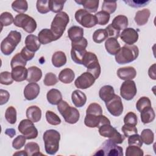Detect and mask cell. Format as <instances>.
Wrapping results in <instances>:
<instances>
[{"instance_id":"cell-1","label":"cell","mask_w":156,"mask_h":156,"mask_svg":"<svg viewBox=\"0 0 156 156\" xmlns=\"http://www.w3.org/2000/svg\"><path fill=\"white\" fill-rule=\"evenodd\" d=\"M43 139L46 152L49 155H55L59 149L60 133L54 129L47 130L43 134Z\"/></svg>"},{"instance_id":"cell-2","label":"cell","mask_w":156,"mask_h":156,"mask_svg":"<svg viewBox=\"0 0 156 156\" xmlns=\"http://www.w3.org/2000/svg\"><path fill=\"white\" fill-rule=\"evenodd\" d=\"M139 55V49L136 45L125 44L115 55V61L119 65L133 62Z\"/></svg>"},{"instance_id":"cell-3","label":"cell","mask_w":156,"mask_h":156,"mask_svg":"<svg viewBox=\"0 0 156 156\" xmlns=\"http://www.w3.org/2000/svg\"><path fill=\"white\" fill-rule=\"evenodd\" d=\"M69 21V17L66 12H60L55 15L51 24V30L56 40L62 36Z\"/></svg>"},{"instance_id":"cell-4","label":"cell","mask_w":156,"mask_h":156,"mask_svg":"<svg viewBox=\"0 0 156 156\" xmlns=\"http://www.w3.org/2000/svg\"><path fill=\"white\" fill-rule=\"evenodd\" d=\"M21 40V34L16 30H11L1 41V51L5 55H10Z\"/></svg>"},{"instance_id":"cell-5","label":"cell","mask_w":156,"mask_h":156,"mask_svg":"<svg viewBox=\"0 0 156 156\" xmlns=\"http://www.w3.org/2000/svg\"><path fill=\"white\" fill-rule=\"evenodd\" d=\"M57 109L65 121L71 124H76L80 118V113L78 110L70 106L66 101H62L57 105Z\"/></svg>"},{"instance_id":"cell-6","label":"cell","mask_w":156,"mask_h":156,"mask_svg":"<svg viewBox=\"0 0 156 156\" xmlns=\"http://www.w3.org/2000/svg\"><path fill=\"white\" fill-rule=\"evenodd\" d=\"M87 45L88 41L84 37L77 42H71V57L74 62L82 65L83 58L87 52L86 50Z\"/></svg>"},{"instance_id":"cell-7","label":"cell","mask_w":156,"mask_h":156,"mask_svg":"<svg viewBox=\"0 0 156 156\" xmlns=\"http://www.w3.org/2000/svg\"><path fill=\"white\" fill-rule=\"evenodd\" d=\"M13 24L18 27L23 28L24 31L31 34L37 29V23L31 16L25 13H20L14 18Z\"/></svg>"},{"instance_id":"cell-8","label":"cell","mask_w":156,"mask_h":156,"mask_svg":"<svg viewBox=\"0 0 156 156\" xmlns=\"http://www.w3.org/2000/svg\"><path fill=\"white\" fill-rule=\"evenodd\" d=\"M95 155H110L122 156L123 149L110 140H105L100 148L94 154Z\"/></svg>"},{"instance_id":"cell-9","label":"cell","mask_w":156,"mask_h":156,"mask_svg":"<svg viewBox=\"0 0 156 156\" xmlns=\"http://www.w3.org/2000/svg\"><path fill=\"white\" fill-rule=\"evenodd\" d=\"M99 134L115 143L116 144H121L125 140V136L121 135L111 124H104L99 127Z\"/></svg>"},{"instance_id":"cell-10","label":"cell","mask_w":156,"mask_h":156,"mask_svg":"<svg viewBox=\"0 0 156 156\" xmlns=\"http://www.w3.org/2000/svg\"><path fill=\"white\" fill-rule=\"evenodd\" d=\"M75 19L79 24L86 28L93 27L98 24L95 15L83 9H80L76 12Z\"/></svg>"},{"instance_id":"cell-11","label":"cell","mask_w":156,"mask_h":156,"mask_svg":"<svg viewBox=\"0 0 156 156\" xmlns=\"http://www.w3.org/2000/svg\"><path fill=\"white\" fill-rule=\"evenodd\" d=\"M18 130L27 140L35 139L38 136V130L34 124V122L29 119H24L21 121L18 124Z\"/></svg>"},{"instance_id":"cell-12","label":"cell","mask_w":156,"mask_h":156,"mask_svg":"<svg viewBox=\"0 0 156 156\" xmlns=\"http://www.w3.org/2000/svg\"><path fill=\"white\" fill-rule=\"evenodd\" d=\"M136 93L137 89L133 80H125L121 84L120 87V95L125 100H132L135 96Z\"/></svg>"},{"instance_id":"cell-13","label":"cell","mask_w":156,"mask_h":156,"mask_svg":"<svg viewBox=\"0 0 156 156\" xmlns=\"http://www.w3.org/2000/svg\"><path fill=\"white\" fill-rule=\"evenodd\" d=\"M105 103L106 108L108 112L114 116H120L124 110L121 98L117 94H115L113 98Z\"/></svg>"},{"instance_id":"cell-14","label":"cell","mask_w":156,"mask_h":156,"mask_svg":"<svg viewBox=\"0 0 156 156\" xmlns=\"http://www.w3.org/2000/svg\"><path fill=\"white\" fill-rule=\"evenodd\" d=\"M84 124L90 128H99L100 126L110 124V121L104 115H94L86 114L84 119Z\"/></svg>"},{"instance_id":"cell-15","label":"cell","mask_w":156,"mask_h":156,"mask_svg":"<svg viewBox=\"0 0 156 156\" xmlns=\"http://www.w3.org/2000/svg\"><path fill=\"white\" fill-rule=\"evenodd\" d=\"M95 78L88 72H85L79 76L75 80V86L79 89H87L91 87L95 82Z\"/></svg>"},{"instance_id":"cell-16","label":"cell","mask_w":156,"mask_h":156,"mask_svg":"<svg viewBox=\"0 0 156 156\" xmlns=\"http://www.w3.org/2000/svg\"><path fill=\"white\" fill-rule=\"evenodd\" d=\"M119 35L121 40L127 45H133L138 40V32L132 27L124 29Z\"/></svg>"},{"instance_id":"cell-17","label":"cell","mask_w":156,"mask_h":156,"mask_svg":"<svg viewBox=\"0 0 156 156\" xmlns=\"http://www.w3.org/2000/svg\"><path fill=\"white\" fill-rule=\"evenodd\" d=\"M40 91V86L37 83H29L24 89V96L26 100L32 101L37 98Z\"/></svg>"},{"instance_id":"cell-18","label":"cell","mask_w":156,"mask_h":156,"mask_svg":"<svg viewBox=\"0 0 156 156\" xmlns=\"http://www.w3.org/2000/svg\"><path fill=\"white\" fill-rule=\"evenodd\" d=\"M118 77L123 80L133 79L136 76V71L132 66H126L120 68L117 70Z\"/></svg>"},{"instance_id":"cell-19","label":"cell","mask_w":156,"mask_h":156,"mask_svg":"<svg viewBox=\"0 0 156 156\" xmlns=\"http://www.w3.org/2000/svg\"><path fill=\"white\" fill-rule=\"evenodd\" d=\"M83 32L82 27L73 26L68 30V36L71 42H77L83 38Z\"/></svg>"},{"instance_id":"cell-20","label":"cell","mask_w":156,"mask_h":156,"mask_svg":"<svg viewBox=\"0 0 156 156\" xmlns=\"http://www.w3.org/2000/svg\"><path fill=\"white\" fill-rule=\"evenodd\" d=\"M25 44L26 47L29 51L35 52L40 49L41 43L37 36L33 34H29L25 39Z\"/></svg>"},{"instance_id":"cell-21","label":"cell","mask_w":156,"mask_h":156,"mask_svg":"<svg viewBox=\"0 0 156 156\" xmlns=\"http://www.w3.org/2000/svg\"><path fill=\"white\" fill-rule=\"evenodd\" d=\"M105 48L109 54L115 55L119 51L121 46L117 39L110 37L105 42Z\"/></svg>"},{"instance_id":"cell-22","label":"cell","mask_w":156,"mask_h":156,"mask_svg":"<svg viewBox=\"0 0 156 156\" xmlns=\"http://www.w3.org/2000/svg\"><path fill=\"white\" fill-rule=\"evenodd\" d=\"M42 77L41 70L35 66H32L27 68V77L26 80L29 83L37 82Z\"/></svg>"},{"instance_id":"cell-23","label":"cell","mask_w":156,"mask_h":156,"mask_svg":"<svg viewBox=\"0 0 156 156\" xmlns=\"http://www.w3.org/2000/svg\"><path fill=\"white\" fill-rule=\"evenodd\" d=\"M151 12L148 9H144L136 12L134 21L138 26H143L146 24L150 17Z\"/></svg>"},{"instance_id":"cell-24","label":"cell","mask_w":156,"mask_h":156,"mask_svg":"<svg viewBox=\"0 0 156 156\" xmlns=\"http://www.w3.org/2000/svg\"><path fill=\"white\" fill-rule=\"evenodd\" d=\"M38 37L40 43L42 44H46L56 40L54 34L49 29H43L40 30L38 34Z\"/></svg>"},{"instance_id":"cell-25","label":"cell","mask_w":156,"mask_h":156,"mask_svg":"<svg viewBox=\"0 0 156 156\" xmlns=\"http://www.w3.org/2000/svg\"><path fill=\"white\" fill-rule=\"evenodd\" d=\"M12 76L16 82H22L27 79V69L25 66H17L12 69Z\"/></svg>"},{"instance_id":"cell-26","label":"cell","mask_w":156,"mask_h":156,"mask_svg":"<svg viewBox=\"0 0 156 156\" xmlns=\"http://www.w3.org/2000/svg\"><path fill=\"white\" fill-rule=\"evenodd\" d=\"M26 117L33 122H38L41 118V110L37 105H32L26 110Z\"/></svg>"},{"instance_id":"cell-27","label":"cell","mask_w":156,"mask_h":156,"mask_svg":"<svg viewBox=\"0 0 156 156\" xmlns=\"http://www.w3.org/2000/svg\"><path fill=\"white\" fill-rule=\"evenodd\" d=\"M71 99L76 107H82L86 104L87 96L80 90H76L72 93Z\"/></svg>"},{"instance_id":"cell-28","label":"cell","mask_w":156,"mask_h":156,"mask_svg":"<svg viewBox=\"0 0 156 156\" xmlns=\"http://www.w3.org/2000/svg\"><path fill=\"white\" fill-rule=\"evenodd\" d=\"M115 90L111 85H104L101 88L99 91V96L101 100L107 102L115 96Z\"/></svg>"},{"instance_id":"cell-29","label":"cell","mask_w":156,"mask_h":156,"mask_svg":"<svg viewBox=\"0 0 156 156\" xmlns=\"http://www.w3.org/2000/svg\"><path fill=\"white\" fill-rule=\"evenodd\" d=\"M46 98L49 104L52 105H58L62 101V95L58 90L52 88L47 93Z\"/></svg>"},{"instance_id":"cell-30","label":"cell","mask_w":156,"mask_h":156,"mask_svg":"<svg viewBox=\"0 0 156 156\" xmlns=\"http://www.w3.org/2000/svg\"><path fill=\"white\" fill-rule=\"evenodd\" d=\"M75 2L81 4L84 9L90 13H94L98 10L99 7V0H76Z\"/></svg>"},{"instance_id":"cell-31","label":"cell","mask_w":156,"mask_h":156,"mask_svg":"<svg viewBox=\"0 0 156 156\" xmlns=\"http://www.w3.org/2000/svg\"><path fill=\"white\" fill-rule=\"evenodd\" d=\"M155 117V114L152 107H147L140 112V118L143 124H149L152 122Z\"/></svg>"},{"instance_id":"cell-32","label":"cell","mask_w":156,"mask_h":156,"mask_svg":"<svg viewBox=\"0 0 156 156\" xmlns=\"http://www.w3.org/2000/svg\"><path fill=\"white\" fill-rule=\"evenodd\" d=\"M74 78L75 74L70 68H65L62 69L58 74V80L65 84L71 83Z\"/></svg>"},{"instance_id":"cell-33","label":"cell","mask_w":156,"mask_h":156,"mask_svg":"<svg viewBox=\"0 0 156 156\" xmlns=\"http://www.w3.org/2000/svg\"><path fill=\"white\" fill-rule=\"evenodd\" d=\"M129 22L128 18L125 15H119L115 16L112 23V26L115 29L121 30L127 28Z\"/></svg>"},{"instance_id":"cell-34","label":"cell","mask_w":156,"mask_h":156,"mask_svg":"<svg viewBox=\"0 0 156 156\" xmlns=\"http://www.w3.org/2000/svg\"><path fill=\"white\" fill-rule=\"evenodd\" d=\"M66 63V56L65 54L61 51L55 52L52 56V63L54 66L60 68L65 65Z\"/></svg>"},{"instance_id":"cell-35","label":"cell","mask_w":156,"mask_h":156,"mask_svg":"<svg viewBox=\"0 0 156 156\" xmlns=\"http://www.w3.org/2000/svg\"><path fill=\"white\" fill-rule=\"evenodd\" d=\"M86 68L87 69V72L91 73L94 76L95 79L99 78L101 74V69L98 58L90 63L86 66Z\"/></svg>"},{"instance_id":"cell-36","label":"cell","mask_w":156,"mask_h":156,"mask_svg":"<svg viewBox=\"0 0 156 156\" xmlns=\"http://www.w3.org/2000/svg\"><path fill=\"white\" fill-rule=\"evenodd\" d=\"M12 9L20 13H24L28 9L27 2L25 0H16L12 2Z\"/></svg>"},{"instance_id":"cell-37","label":"cell","mask_w":156,"mask_h":156,"mask_svg":"<svg viewBox=\"0 0 156 156\" xmlns=\"http://www.w3.org/2000/svg\"><path fill=\"white\" fill-rule=\"evenodd\" d=\"M24 150L28 156L43 155L41 154L40 149L38 144L35 142H29L24 147Z\"/></svg>"},{"instance_id":"cell-38","label":"cell","mask_w":156,"mask_h":156,"mask_svg":"<svg viewBox=\"0 0 156 156\" xmlns=\"http://www.w3.org/2000/svg\"><path fill=\"white\" fill-rule=\"evenodd\" d=\"M107 38L108 34L105 29H97L93 34V40L96 43H101Z\"/></svg>"},{"instance_id":"cell-39","label":"cell","mask_w":156,"mask_h":156,"mask_svg":"<svg viewBox=\"0 0 156 156\" xmlns=\"http://www.w3.org/2000/svg\"><path fill=\"white\" fill-rule=\"evenodd\" d=\"M140 136L143 142L146 145H150L154 142V134L149 129H145L143 130Z\"/></svg>"},{"instance_id":"cell-40","label":"cell","mask_w":156,"mask_h":156,"mask_svg":"<svg viewBox=\"0 0 156 156\" xmlns=\"http://www.w3.org/2000/svg\"><path fill=\"white\" fill-rule=\"evenodd\" d=\"M5 118L7 121L11 124H13L16 122V110L14 107L10 106L6 109Z\"/></svg>"},{"instance_id":"cell-41","label":"cell","mask_w":156,"mask_h":156,"mask_svg":"<svg viewBox=\"0 0 156 156\" xmlns=\"http://www.w3.org/2000/svg\"><path fill=\"white\" fill-rule=\"evenodd\" d=\"M27 61L22 57L21 53L16 54L11 60L10 66L12 69L17 66H26Z\"/></svg>"},{"instance_id":"cell-42","label":"cell","mask_w":156,"mask_h":156,"mask_svg":"<svg viewBox=\"0 0 156 156\" xmlns=\"http://www.w3.org/2000/svg\"><path fill=\"white\" fill-rule=\"evenodd\" d=\"M66 1H56V0H49V9L54 13H59L62 12L64 4Z\"/></svg>"},{"instance_id":"cell-43","label":"cell","mask_w":156,"mask_h":156,"mask_svg":"<svg viewBox=\"0 0 156 156\" xmlns=\"http://www.w3.org/2000/svg\"><path fill=\"white\" fill-rule=\"evenodd\" d=\"M14 18L11 13L8 12H4L1 14L0 22L2 26V28L3 26H8L12 24Z\"/></svg>"},{"instance_id":"cell-44","label":"cell","mask_w":156,"mask_h":156,"mask_svg":"<svg viewBox=\"0 0 156 156\" xmlns=\"http://www.w3.org/2000/svg\"><path fill=\"white\" fill-rule=\"evenodd\" d=\"M46 119L48 122L52 126H57L61 123V119L59 116L50 110H48L46 112Z\"/></svg>"},{"instance_id":"cell-45","label":"cell","mask_w":156,"mask_h":156,"mask_svg":"<svg viewBox=\"0 0 156 156\" xmlns=\"http://www.w3.org/2000/svg\"><path fill=\"white\" fill-rule=\"evenodd\" d=\"M94 15L97 19L98 24L99 25L104 26L107 24L109 22L110 15L109 13L105 12L99 11L98 13H96Z\"/></svg>"},{"instance_id":"cell-46","label":"cell","mask_w":156,"mask_h":156,"mask_svg":"<svg viewBox=\"0 0 156 156\" xmlns=\"http://www.w3.org/2000/svg\"><path fill=\"white\" fill-rule=\"evenodd\" d=\"M116 7L117 4L116 1H104L102 4V11L111 14L115 12Z\"/></svg>"},{"instance_id":"cell-47","label":"cell","mask_w":156,"mask_h":156,"mask_svg":"<svg viewBox=\"0 0 156 156\" xmlns=\"http://www.w3.org/2000/svg\"><path fill=\"white\" fill-rule=\"evenodd\" d=\"M144 155L143 151L138 146L129 145L126 149V156H143Z\"/></svg>"},{"instance_id":"cell-48","label":"cell","mask_w":156,"mask_h":156,"mask_svg":"<svg viewBox=\"0 0 156 156\" xmlns=\"http://www.w3.org/2000/svg\"><path fill=\"white\" fill-rule=\"evenodd\" d=\"M86 114L94 115H102V109L101 106L98 103L90 104L86 110Z\"/></svg>"},{"instance_id":"cell-49","label":"cell","mask_w":156,"mask_h":156,"mask_svg":"<svg viewBox=\"0 0 156 156\" xmlns=\"http://www.w3.org/2000/svg\"><path fill=\"white\" fill-rule=\"evenodd\" d=\"M48 0H38L36 7L38 12L41 14H45L50 11Z\"/></svg>"},{"instance_id":"cell-50","label":"cell","mask_w":156,"mask_h":156,"mask_svg":"<svg viewBox=\"0 0 156 156\" xmlns=\"http://www.w3.org/2000/svg\"><path fill=\"white\" fill-rule=\"evenodd\" d=\"M147 107H151V102L149 98L146 96H143L137 101L136 104V108L138 112H140L142 110Z\"/></svg>"},{"instance_id":"cell-51","label":"cell","mask_w":156,"mask_h":156,"mask_svg":"<svg viewBox=\"0 0 156 156\" xmlns=\"http://www.w3.org/2000/svg\"><path fill=\"white\" fill-rule=\"evenodd\" d=\"M124 122L125 124L136 126L138 123V118L136 115L132 112H128L124 118Z\"/></svg>"},{"instance_id":"cell-52","label":"cell","mask_w":156,"mask_h":156,"mask_svg":"<svg viewBox=\"0 0 156 156\" xmlns=\"http://www.w3.org/2000/svg\"><path fill=\"white\" fill-rule=\"evenodd\" d=\"M13 80L11 73L9 71H3L0 74V83L1 84L9 85L12 84Z\"/></svg>"},{"instance_id":"cell-53","label":"cell","mask_w":156,"mask_h":156,"mask_svg":"<svg viewBox=\"0 0 156 156\" xmlns=\"http://www.w3.org/2000/svg\"><path fill=\"white\" fill-rule=\"evenodd\" d=\"M43 82L46 86H53L58 82V79L55 74L48 73L44 76Z\"/></svg>"},{"instance_id":"cell-54","label":"cell","mask_w":156,"mask_h":156,"mask_svg":"<svg viewBox=\"0 0 156 156\" xmlns=\"http://www.w3.org/2000/svg\"><path fill=\"white\" fill-rule=\"evenodd\" d=\"M128 144L132 146H136L141 147L143 145V141L141 138L140 135L138 133L132 135L128 137Z\"/></svg>"},{"instance_id":"cell-55","label":"cell","mask_w":156,"mask_h":156,"mask_svg":"<svg viewBox=\"0 0 156 156\" xmlns=\"http://www.w3.org/2000/svg\"><path fill=\"white\" fill-rule=\"evenodd\" d=\"M26 140L27 139L26 136L23 135H20L17 136L13 140V142H12L13 147L16 150L20 149L24 146L26 143Z\"/></svg>"},{"instance_id":"cell-56","label":"cell","mask_w":156,"mask_h":156,"mask_svg":"<svg viewBox=\"0 0 156 156\" xmlns=\"http://www.w3.org/2000/svg\"><path fill=\"white\" fill-rule=\"evenodd\" d=\"M121 130L125 137H129L132 135L138 133V130L135 126L124 124V125L122 126Z\"/></svg>"},{"instance_id":"cell-57","label":"cell","mask_w":156,"mask_h":156,"mask_svg":"<svg viewBox=\"0 0 156 156\" xmlns=\"http://www.w3.org/2000/svg\"><path fill=\"white\" fill-rule=\"evenodd\" d=\"M126 4L129 6L134 8L143 7L149 4L151 1H134V0H124L123 1Z\"/></svg>"},{"instance_id":"cell-58","label":"cell","mask_w":156,"mask_h":156,"mask_svg":"<svg viewBox=\"0 0 156 156\" xmlns=\"http://www.w3.org/2000/svg\"><path fill=\"white\" fill-rule=\"evenodd\" d=\"M105 30L107 32L108 37L115 38L116 39H118V38L119 37L120 35V30L115 29L114 27L112 26V24H109L106 27Z\"/></svg>"},{"instance_id":"cell-59","label":"cell","mask_w":156,"mask_h":156,"mask_svg":"<svg viewBox=\"0 0 156 156\" xmlns=\"http://www.w3.org/2000/svg\"><path fill=\"white\" fill-rule=\"evenodd\" d=\"M20 53L23 58L27 62L31 60L35 56V52L29 51L26 46L23 48Z\"/></svg>"},{"instance_id":"cell-60","label":"cell","mask_w":156,"mask_h":156,"mask_svg":"<svg viewBox=\"0 0 156 156\" xmlns=\"http://www.w3.org/2000/svg\"><path fill=\"white\" fill-rule=\"evenodd\" d=\"M10 98V94L8 91L1 89L0 90V105H2L6 104Z\"/></svg>"},{"instance_id":"cell-61","label":"cell","mask_w":156,"mask_h":156,"mask_svg":"<svg viewBox=\"0 0 156 156\" xmlns=\"http://www.w3.org/2000/svg\"><path fill=\"white\" fill-rule=\"evenodd\" d=\"M155 63H154L151 65L148 70L149 76L153 80L156 79V74H155Z\"/></svg>"},{"instance_id":"cell-62","label":"cell","mask_w":156,"mask_h":156,"mask_svg":"<svg viewBox=\"0 0 156 156\" xmlns=\"http://www.w3.org/2000/svg\"><path fill=\"white\" fill-rule=\"evenodd\" d=\"M5 133L7 135H8L10 138L13 137V136L15 135V134H16L15 130L13 129H6Z\"/></svg>"},{"instance_id":"cell-63","label":"cell","mask_w":156,"mask_h":156,"mask_svg":"<svg viewBox=\"0 0 156 156\" xmlns=\"http://www.w3.org/2000/svg\"><path fill=\"white\" fill-rule=\"evenodd\" d=\"M23 155V156H27V154L25 151V150L24 151H20V152H15V154H13V155Z\"/></svg>"}]
</instances>
